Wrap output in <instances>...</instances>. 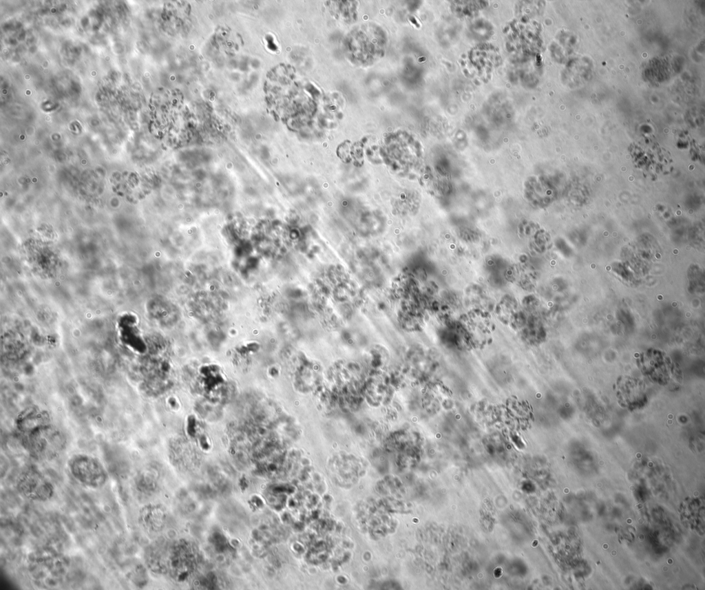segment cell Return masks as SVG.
Masks as SVG:
<instances>
[{
    "instance_id": "obj_1",
    "label": "cell",
    "mask_w": 705,
    "mask_h": 590,
    "mask_svg": "<svg viewBox=\"0 0 705 590\" xmlns=\"http://www.w3.org/2000/svg\"><path fill=\"white\" fill-rule=\"evenodd\" d=\"M25 436L28 450L32 456L40 460L56 458L67 444L65 434L50 423L37 428Z\"/></svg>"
},
{
    "instance_id": "obj_2",
    "label": "cell",
    "mask_w": 705,
    "mask_h": 590,
    "mask_svg": "<svg viewBox=\"0 0 705 590\" xmlns=\"http://www.w3.org/2000/svg\"><path fill=\"white\" fill-rule=\"evenodd\" d=\"M68 467L72 476L88 488H101L107 481L108 474L104 465L93 456L75 454L69 460Z\"/></svg>"
},
{
    "instance_id": "obj_3",
    "label": "cell",
    "mask_w": 705,
    "mask_h": 590,
    "mask_svg": "<svg viewBox=\"0 0 705 590\" xmlns=\"http://www.w3.org/2000/svg\"><path fill=\"white\" fill-rule=\"evenodd\" d=\"M16 487L24 498L33 501H48L54 493L52 484L39 471L33 468L24 470L19 476Z\"/></svg>"
},
{
    "instance_id": "obj_4",
    "label": "cell",
    "mask_w": 705,
    "mask_h": 590,
    "mask_svg": "<svg viewBox=\"0 0 705 590\" xmlns=\"http://www.w3.org/2000/svg\"><path fill=\"white\" fill-rule=\"evenodd\" d=\"M50 423L48 414L39 409L31 408L23 412L17 421V428L25 435L37 428Z\"/></svg>"
}]
</instances>
